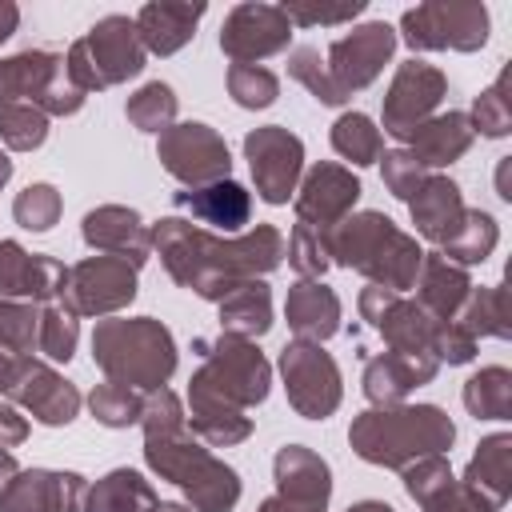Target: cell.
Wrapping results in <instances>:
<instances>
[{
    "mask_svg": "<svg viewBox=\"0 0 512 512\" xmlns=\"http://www.w3.org/2000/svg\"><path fill=\"white\" fill-rule=\"evenodd\" d=\"M152 252H160V264L180 288L220 304L236 284L264 280L280 268L284 236L276 224H256L240 236H212L188 216H160L152 224Z\"/></svg>",
    "mask_w": 512,
    "mask_h": 512,
    "instance_id": "6da1fadb",
    "label": "cell"
},
{
    "mask_svg": "<svg viewBox=\"0 0 512 512\" xmlns=\"http://www.w3.org/2000/svg\"><path fill=\"white\" fill-rule=\"evenodd\" d=\"M348 444L364 464L408 468L420 456H444L456 444V424L440 404H392L352 416Z\"/></svg>",
    "mask_w": 512,
    "mask_h": 512,
    "instance_id": "7a4b0ae2",
    "label": "cell"
},
{
    "mask_svg": "<svg viewBox=\"0 0 512 512\" xmlns=\"http://www.w3.org/2000/svg\"><path fill=\"white\" fill-rule=\"evenodd\" d=\"M328 248H332V264L360 272L368 284L400 296L416 284V272L424 260V248L416 244V236H408L392 216L372 208L344 216L328 232Z\"/></svg>",
    "mask_w": 512,
    "mask_h": 512,
    "instance_id": "3957f363",
    "label": "cell"
},
{
    "mask_svg": "<svg viewBox=\"0 0 512 512\" xmlns=\"http://www.w3.org/2000/svg\"><path fill=\"white\" fill-rule=\"evenodd\" d=\"M92 360L104 380L156 392L176 372V340L156 316H108L92 328Z\"/></svg>",
    "mask_w": 512,
    "mask_h": 512,
    "instance_id": "277c9868",
    "label": "cell"
},
{
    "mask_svg": "<svg viewBox=\"0 0 512 512\" xmlns=\"http://www.w3.org/2000/svg\"><path fill=\"white\" fill-rule=\"evenodd\" d=\"M144 464L160 480L188 496L192 512H232L240 500V476L188 428L176 436H144Z\"/></svg>",
    "mask_w": 512,
    "mask_h": 512,
    "instance_id": "5b68a950",
    "label": "cell"
},
{
    "mask_svg": "<svg viewBox=\"0 0 512 512\" xmlns=\"http://www.w3.org/2000/svg\"><path fill=\"white\" fill-rule=\"evenodd\" d=\"M196 348L204 352V360L188 380V404H220L248 412L268 400L272 364L256 348V340L220 332L216 340H196Z\"/></svg>",
    "mask_w": 512,
    "mask_h": 512,
    "instance_id": "8992f818",
    "label": "cell"
},
{
    "mask_svg": "<svg viewBox=\"0 0 512 512\" xmlns=\"http://www.w3.org/2000/svg\"><path fill=\"white\" fill-rule=\"evenodd\" d=\"M0 396L16 408H24L44 428H64L80 416V388L64 380L52 364L12 352L0 344Z\"/></svg>",
    "mask_w": 512,
    "mask_h": 512,
    "instance_id": "52a82bcc",
    "label": "cell"
},
{
    "mask_svg": "<svg viewBox=\"0 0 512 512\" xmlns=\"http://www.w3.org/2000/svg\"><path fill=\"white\" fill-rule=\"evenodd\" d=\"M12 100L36 104L52 120V116H76L88 96L68 80L64 52L24 48L0 60V104H12Z\"/></svg>",
    "mask_w": 512,
    "mask_h": 512,
    "instance_id": "ba28073f",
    "label": "cell"
},
{
    "mask_svg": "<svg viewBox=\"0 0 512 512\" xmlns=\"http://www.w3.org/2000/svg\"><path fill=\"white\" fill-rule=\"evenodd\" d=\"M412 52H476L488 44V8L480 0H428L400 16V32Z\"/></svg>",
    "mask_w": 512,
    "mask_h": 512,
    "instance_id": "9c48e42d",
    "label": "cell"
},
{
    "mask_svg": "<svg viewBox=\"0 0 512 512\" xmlns=\"http://www.w3.org/2000/svg\"><path fill=\"white\" fill-rule=\"evenodd\" d=\"M280 376H284L292 412L304 420H328L344 400L340 368H336L332 352H324V344L288 340L280 348Z\"/></svg>",
    "mask_w": 512,
    "mask_h": 512,
    "instance_id": "30bf717a",
    "label": "cell"
},
{
    "mask_svg": "<svg viewBox=\"0 0 512 512\" xmlns=\"http://www.w3.org/2000/svg\"><path fill=\"white\" fill-rule=\"evenodd\" d=\"M156 160L184 188H204V184L232 176V152H228L224 136L200 120H180V124L164 128L156 136Z\"/></svg>",
    "mask_w": 512,
    "mask_h": 512,
    "instance_id": "8fae6325",
    "label": "cell"
},
{
    "mask_svg": "<svg viewBox=\"0 0 512 512\" xmlns=\"http://www.w3.org/2000/svg\"><path fill=\"white\" fill-rule=\"evenodd\" d=\"M244 160L264 204H288L304 176V140L284 124H264L244 136Z\"/></svg>",
    "mask_w": 512,
    "mask_h": 512,
    "instance_id": "7c38bea8",
    "label": "cell"
},
{
    "mask_svg": "<svg viewBox=\"0 0 512 512\" xmlns=\"http://www.w3.org/2000/svg\"><path fill=\"white\" fill-rule=\"evenodd\" d=\"M136 272L128 260L120 256H84L80 264L68 268V288L60 296V304H68L76 316H116L120 308H128L136 300Z\"/></svg>",
    "mask_w": 512,
    "mask_h": 512,
    "instance_id": "4fadbf2b",
    "label": "cell"
},
{
    "mask_svg": "<svg viewBox=\"0 0 512 512\" xmlns=\"http://www.w3.org/2000/svg\"><path fill=\"white\" fill-rule=\"evenodd\" d=\"M444 96H448V76L436 64H428L420 56L404 60L396 68L388 92H384V104H380L384 132L396 136V140H408V132L416 124H424L428 116H436V108H440Z\"/></svg>",
    "mask_w": 512,
    "mask_h": 512,
    "instance_id": "5bb4252c",
    "label": "cell"
},
{
    "mask_svg": "<svg viewBox=\"0 0 512 512\" xmlns=\"http://www.w3.org/2000/svg\"><path fill=\"white\" fill-rule=\"evenodd\" d=\"M292 40V20L280 4H236L220 24V52L232 64H260L276 52H284Z\"/></svg>",
    "mask_w": 512,
    "mask_h": 512,
    "instance_id": "9a60e30c",
    "label": "cell"
},
{
    "mask_svg": "<svg viewBox=\"0 0 512 512\" xmlns=\"http://www.w3.org/2000/svg\"><path fill=\"white\" fill-rule=\"evenodd\" d=\"M392 52H396V28L384 20H368V24H356L348 36H336L324 52V64H328L336 88L344 96H352L384 72Z\"/></svg>",
    "mask_w": 512,
    "mask_h": 512,
    "instance_id": "2e32d148",
    "label": "cell"
},
{
    "mask_svg": "<svg viewBox=\"0 0 512 512\" xmlns=\"http://www.w3.org/2000/svg\"><path fill=\"white\" fill-rule=\"evenodd\" d=\"M356 308L384 336L388 352H432V340H436L440 320L428 316L412 296H400V292H388V288L368 284L360 292Z\"/></svg>",
    "mask_w": 512,
    "mask_h": 512,
    "instance_id": "e0dca14e",
    "label": "cell"
},
{
    "mask_svg": "<svg viewBox=\"0 0 512 512\" xmlns=\"http://www.w3.org/2000/svg\"><path fill=\"white\" fill-rule=\"evenodd\" d=\"M360 176L336 160H320L312 164L300 184H296V196H292V208H296V220L300 224H312L320 232H332L344 216H352L356 200H360Z\"/></svg>",
    "mask_w": 512,
    "mask_h": 512,
    "instance_id": "ac0fdd59",
    "label": "cell"
},
{
    "mask_svg": "<svg viewBox=\"0 0 512 512\" xmlns=\"http://www.w3.org/2000/svg\"><path fill=\"white\" fill-rule=\"evenodd\" d=\"M76 44H80L84 60L92 64L100 88L136 80L144 72V60H148V52H144V44L136 36V20L132 16H120V12L100 16Z\"/></svg>",
    "mask_w": 512,
    "mask_h": 512,
    "instance_id": "d6986e66",
    "label": "cell"
},
{
    "mask_svg": "<svg viewBox=\"0 0 512 512\" xmlns=\"http://www.w3.org/2000/svg\"><path fill=\"white\" fill-rule=\"evenodd\" d=\"M68 288V264L44 252H28L20 240H0V300L52 304Z\"/></svg>",
    "mask_w": 512,
    "mask_h": 512,
    "instance_id": "ffe728a7",
    "label": "cell"
},
{
    "mask_svg": "<svg viewBox=\"0 0 512 512\" xmlns=\"http://www.w3.org/2000/svg\"><path fill=\"white\" fill-rule=\"evenodd\" d=\"M88 480L60 468H20L0 488V512H84Z\"/></svg>",
    "mask_w": 512,
    "mask_h": 512,
    "instance_id": "44dd1931",
    "label": "cell"
},
{
    "mask_svg": "<svg viewBox=\"0 0 512 512\" xmlns=\"http://www.w3.org/2000/svg\"><path fill=\"white\" fill-rule=\"evenodd\" d=\"M80 236L92 252L120 256L132 268H140L152 256V224H144L140 212L128 208V204H100V208L84 212Z\"/></svg>",
    "mask_w": 512,
    "mask_h": 512,
    "instance_id": "7402d4cb",
    "label": "cell"
},
{
    "mask_svg": "<svg viewBox=\"0 0 512 512\" xmlns=\"http://www.w3.org/2000/svg\"><path fill=\"white\" fill-rule=\"evenodd\" d=\"M440 372V360L432 352H380L364 364L360 388L372 408H392L404 404L412 388L432 384Z\"/></svg>",
    "mask_w": 512,
    "mask_h": 512,
    "instance_id": "603a6c76",
    "label": "cell"
},
{
    "mask_svg": "<svg viewBox=\"0 0 512 512\" xmlns=\"http://www.w3.org/2000/svg\"><path fill=\"white\" fill-rule=\"evenodd\" d=\"M272 480H276V496L308 504V508H328L332 500V468L320 452L304 448V444H284L272 456Z\"/></svg>",
    "mask_w": 512,
    "mask_h": 512,
    "instance_id": "cb8c5ba5",
    "label": "cell"
},
{
    "mask_svg": "<svg viewBox=\"0 0 512 512\" xmlns=\"http://www.w3.org/2000/svg\"><path fill=\"white\" fill-rule=\"evenodd\" d=\"M172 204L180 212H188L192 220L212 224L228 236H236L252 220V192L244 184H236L232 176L216 180V184H204V188H184V192L172 196Z\"/></svg>",
    "mask_w": 512,
    "mask_h": 512,
    "instance_id": "d4e9b609",
    "label": "cell"
},
{
    "mask_svg": "<svg viewBox=\"0 0 512 512\" xmlns=\"http://www.w3.org/2000/svg\"><path fill=\"white\" fill-rule=\"evenodd\" d=\"M204 12H208L204 4L152 0L132 20H136V36H140V44H144L148 56H172V52H180L196 36V24H200Z\"/></svg>",
    "mask_w": 512,
    "mask_h": 512,
    "instance_id": "484cf974",
    "label": "cell"
},
{
    "mask_svg": "<svg viewBox=\"0 0 512 512\" xmlns=\"http://www.w3.org/2000/svg\"><path fill=\"white\" fill-rule=\"evenodd\" d=\"M476 132L468 124V112H436L424 124H416L404 140V148L420 160V168H448L472 148Z\"/></svg>",
    "mask_w": 512,
    "mask_h": 512,
    "instance_id": "4316f807",
    "label": "cell"
},
{
    "mask_svg": "<svg viewBox=\"0 0 512 512\" xmlns=\"http://www.w3.org/2000/svg\"><path fill=\"white\" fill-rule=\"evenodd\" d=\"M464 192H460V184L456 180H448V176H440V172H428L424 176V184L412 192V200H408V212H412V224H416V236H424V240H432L436 248L452 236V228L460 224V216H464Z\"/></svg>",
    "mask_w": 512,
    "mask_h": 512,
    "instance_id": "83f0119b",
    "label": "cell"
},
{
    "mask_svg": "<svg viewBox=\"0 0 512 512\" xmlns=\"http://www.w3.org/2000/svg\"><path fill=\"white\" fill-rule=\"evenodd\" d=\"M284 320L296 340L324 344L340 332V296L324 280H296L284 300Z\"/></svg>",
    "mask_w": 512,
    "mask_h": 512,
    "instance_id": "f1b7e54d",
    "label": "cell"
},
{
    "mask_svg": "<svg viewBox=\"0 0 512 512\" xmlns=\"http://www.w3.org/2000/svg\"><path fill=\"white\" fill-rule=\"evenodd\" d=\"M412 288H416V304H420L428 316H436V320H456V312L464 308V300H468V292H472L476 284H472L468 268L444 260L440 252H424Z\"/></svg>",
    "mask_w": 512,
    "mask_h": 512,
    "instance_id": "f546056e",
    "label": "cell"
},
{
    "mask_svg": "<svg viewBox=\"0 0 512 512\" xmlns=\"http://www.w3.org/2000/svg\"><path fill=\"white\" fill-rule=\"evenodd\" d=\"M468 488H476L480 496H488L496 508L508 504L512 496V436L508 432H492L476 444L468 468H464V480Z\"/></svg>",
    "mask_w": 512,
    "mask_h": 512,
    "instance_id": "4dcf8cb0",
    "label": "cell"
},
{
    "mask_svg": "<svg viewBox=\"0 0 512 512\" xmlns=\"http://www.w3.org/2000/svg\"><path fill=\"white\" fill-rule=\"evenodd\" d=\"M216 312H220L224 336L260 340L272 328V288L264 280H244L216 304Z\"/></svg>",
    "mask_w": 512,
    "mask_h": 512,
    "instance_id": "1f68e13d",
    "label": "cell"
},
{
    "mask_svg": "<svg viewBox=\"0 0 512 512\" xmlns=\"http://www.w3.org/2000/svg\"><path fill=\"white\" fill-rule=\"evenodd\" d=\"M160 496L152 480H144L136 468H112L96 484H88L84 512H156Z\"/></svg>",
    "mask_w": 512,
    "mask_h": 512,
    "instance_id": "d6a6232c",
    "label": "cell"
},
{
    "mask_svg": "<svg viewBox=\"0 0 512 512\" xmlns=\"http://www.w3.org/2000/svg\"><path fill=\"white\" fill-rule=\"evenodd\" d=\"M496 240H500L496 216L484 212V208H464L460 224H456L452 236L440 244V256L452 260V264H460V268H472V264H484V260L492 256Z\"/></svg>",
    "mask_w": 512,
    "mask_h": 512,
    "instance_id": "836d02e7",
    "label": "cell"
},
{
    "mask_svg": "<svg viewBox=\"0 0 512 512\" xmlns=\"http://www.w3.org/2000/svg\"><path fill=\"white\" fill-rule=\"evenodd\" d=\"M456 324L480 340V336H496V340H508L512 336V308H508V288L504 284H492V288H472L464 308L456 312Z\"/></svg>",
    "mask_w": 512,
    "mask_h": 512,
    "instance_id": "e575fe53",
    "label": "cell"
},
{
    "mask_svg": "<svg viewBox=\"0 0 512 512\" xmlns=\"http://www.w3.org/2000/svg\"><path fill=\"white\" fill-rule=\"evenodd\" d=\"M188 428L200 444L208 448H232L252 436V416L240 408H220V404H184Z\"/></svg>",
    "mask_w": 512,
    "mask_h": 512,
    "instance_id": "d590c367",
    "label": "cell"
},
{
    "mask_svg": "<svg viewBox=\"0 0 512 512\" xmlns=\"http://www.w3.org/2000/svg\"><path fill=\"white\" fill-rule=\"evenodd\" d=\"M464 408L476 420H508L512 416V372L504 364H488L464 380Z\"/></svg>",
    "mask_w": 512,
    "mask_h": 512,
    "instance_id": "8d00e7d4",
    "label": "cell"
},
{
    "mask_svg": "<svg viewBox=\"0 0 512 512\" xmlns=\"http://www.w3.org/2000/svg\"><path fill=\"white\" fill-rule=\"evenodd\" d=\"M328 136H332V148L344 160H352L356 168H368V164H376L384 156V132L364 112H340L332 120V132Z\"/></svg>",
    "mask_w": 512,
    "mask_h": 512,
    "instance_id": "74e56055",
    "label": "cell"
},
{
    "mask_svg": "<svg viewBox=\"0 0 512 512\" xmlns=\"http://www.w3.org/2000/svg\"><path fill=\"white\" fill-rule=\"evenodd\" d=\"M176 108H180V100H176L172 84H164V80H148V84H140V88L128 96L124 116H128V124H132L136 132H152V136H160L164 128L176 124Z\"/></svg>",
    "mask_w": 512,
    "mask_h": 512,
    "instance_id": "f35d334b",
    "label": "cell"
},
{
    "mask_svg": "<svg viewBox=\"0 0 512 512\" xmlns=\"http://www.w3.org/2000/svg\"><path fill=\"white\" fill-rule=\"evenodd\" d=\"M76 340H80V316L52 300V304H40V332H36V352L48 356L52 364H68L72 352H76Z\"/></svg>",
    "mask_w": 512,
    "mask_h": 512,
    "instance_id": "ab89813d",
    "label": "cell"
},
{
    "mask_svg": "<svg viewBox=\"0 0 512 512\" xmlns=\"http://www.w3.org/2000/svg\"><path fill=\"white\" fill-rule=\"evenodd\" d=\"M88 412L104 428H132V424H140L144 392H136L128 384H116V380H104L88 392Z\"/></svg>",
    "mask_w": 512,
    "mask_h": 512,
    "instance_id": "60d3db41",
    "label": "cell"
},
{
    "mask_svg": "<svg viewBox=\"0 0 512 512\" xmlns=\"http://www.w3.org/2000/svg\"><path fill=\"white\" fill-rule=\"evenodd\" d=\"M284 256L292 264V272L300 280H320L328 268H332V248H328V232L312 228V224H292L288 232V244H284Z\"/></svg>",
    "mask_w": 512,
    "mask_h": 512,
    "instance_id": "b9f144b4",
    "label": "cell"
},
{
    "mask_svg": "<svg viewBox=\"0 0 512 512\" xmlns=\"http://www.w3.org/2000/svg\"><path fill=\"white\" fill-rule=\"evenodd\" d=\"M0 140L12 152H36L48 140V116L36 104H24V100L0 104Z\"/></svg>",
    "mask_w": 512,
    "mask_h": 512,
    "instance_id": "7bdbcfd3",
    "label": "cell"
},
{
    "mask_svg": "<svg viewBox=\"0 0 512 512\" xmlns=\"http://www.w3.org/2000/svg\"><path fill=\"white\" fill-rule=\"evenodd\" d=\"M288 76L300 80V84H304L320 104H328V108H340V104L348 100V96L336 88V80H332L324 56H320V48H308V44L292 48V56H288Z\"/></svg>",
    "mask_w": 512,
    "mask_h": 512,
    "instance_id": "ee69618b",
    "label": "cell"
},
{
    "mask_svg": "<svg viewBox=\"0 0 512 512\" xmlns=\"http://www.w3.org/2000/svg\"><path fill=\"white\" fill-rule=\"evenodd\" d=\"M60 212H64V200H60V192L52 188V184H28L24 192H16V200H12V216H16V224L24 228V232H52L56 228V220H60Z\"/></svg>",
    "mask_w": 512,
    "mask_h": 512,
    "instance_id": "f6af8a7d",
    "label": "cell"
},
{
    "mask_svg": "<svg viewBox=\"0 0 512 512\" xmlns=\"http://www.w3.org/2000/svg\"><path fill=\"white\" fill-rule=\"evenodd\" d=\"M228 96L240 104V108H268V104H276V96H280V80H276V72L272 68H264V64H232L228 68Z\"/></svg>",
    "mask_w": 512,
    "mask_h": 512,
    "instance_id": "bcb514c9",
    "label": "cell"
},
{
    "mask_svg": "<svg viewBox=\"0 0 512 512\" xmlns=\"http://www.w3.org/2000/svg\"><path fill=\"white\" fill-rule=\"evenodd\" d=\"M468 124H472V132H480V136H492V140H500V136H508L512 132V104H508V72L496 80V84H488L476 100H472V112H468Z\"/></svg>",
    "mask_w": 512,
    "mask_h": 512,
    "instance_id": "7dc6e473",
    "label": "cell"
},
{
    "mask_svg": "<svg viewBox=\"0 0 512 512\" xmlns=\"http://www.w3.org/2000/svg\"><path fill=\"white\" fill-rule=\"evenodd\" d=\"M36 332H40V304L0 300V344L4 348L36 356Z\"/></svg>",
    "mask_w": 512,
    "mask_h": 512,
    "instance_id": "c3c4849f",
    "label": "cell"
},
{
    "mask_svg": "<svg viewBox=\"0 0 512 512\" xmlns=\"http://www.w3.org/2000/svg\"><path fill=\"white\" fill-rule=\"evenodd\" d=\"M400 472H404V492H408L420 508H424L428 500L444 496V492L456 484L448 456H420V460H412V464L400 468Z\"/></svg>",
    "mask_w": 512,
    "mask_h": 512,
    "instance_id": "681fc988",
    "label": "cell"
},
{
    "mask_svg": "<svg viewBox=\"0 0 512 512\" xmlns=\"http://www.w3.org/2000/svg\"><path fill=\"white\" fill-rule=\"evenodd\" d=\"M140 428L144 436H176L188 428V412L184 400L172 388H156L144 396V412H140Z\"/></svg>",
    "mask_w": 512,
    "mask_h": 512,
    "instance_id": "f907efd6",
    "label": "cell"
},
{
    "mask_svg": "<svg viewBox=\"0 0 512 512\" xmlns=\"http://www.w3.org/2000/svg\"><path fill=\"white\" fill-rule=\"evenodd\" d=\"M376 164H380L384 188H388L396 200H404V204L412 200V192H416V188L424 184V176H428V172L420 168V160H416L408 148H392V152H384Z\"/></svg>",
    "mask_w": 512,
    "mask_h": 512,
    "instance_id": "816d5d0a",
    "label": "cell"
},
{
    "mask_svg": "<svg viewBox=\"0 0 512 512\" xmlns=\"http://www.w3.org/2000/svg\"><path fill=\"white\" fill-rule=\"evenodd\" d=\"M280 8H284V16L292 20V28H316V24L332 28V24H352V20L364 12L360 0H352V4H336V8L308 4V0H288V4H280Z\"/></svg>",
    "mask_w": 512,
    "mask_h": 512,
    "instance_id": "f5cc1de1",
    "label": "cell"
},
{
    "mask_svg": "<svg viewBox=\"0 0 512 512\" xmlns=\"http://www.w3.org/2000/svg\"><path fill=\"white\" fill-rule=\"evenodd\" d=\"M476 344L480 340H472L456 320H440L436 340H432V356L440 364H472L476 360Z\"/></svg>",
    "mask_w": 512,
    "mask_h": 512,
    "instance_id": "db71d44e",
    "label": "cell"
},
{
    "mask_svg": "<svg viewBox=\"0 0 512 512\" xmlns=\"http://www.w3.org/2000/svg\"><path fill=\"white\" fill-rule=\"evenodd\" d=\"M424 512H500L488 496H480L476 488H468V484H452L444 496H436V500H428L424 504Z\"/></svg>",
    "mask_w": 512,
    "mask_h": 512,
    "instance_id": "11a10c76",
    "label": "cell"
},
{
    "mask_svg": "<svg viewBox=\"0 0 512 512\" xmlns=\"http://www.w3.org/2000/svg\"><path fill=\"white\" fill-rule=\"evenodd\" d=\"M28 440V416H20L12 404L0 400V448H16Z\"/></svg>",
    "mask_w": 512,
    "mask_h": 512,
    "instance_id": "9f6ffc18",
    "label": "cell"
},
{
    "mask_svg": "<svg viewBox=\"0 0 512 512\" xmlns=\"http://www.w3.org/2000/svg\"><path fill=\"white\" fill-rule=\"evenodd\" d=\"M256 512H324V508H308V504H296V500H284V496H268V500H260Z\"/></svg>",
    "mask_w": 512,
    "mask_h": 512,
    "instance_id": "6f0895ef",
    "label": "cell"
},
{
    "mask_svg": "<svg viewBox=\"0 0 512 512\" xmlns=\"http://www.w3.org/2000/svg\"><path fill=\"white\" fill-rule=\"evenodd\" d=\"M16 24H20V8L12 0H0V44L16 32Z\"/></svg>",
    "mask_w": 512,
    "mask_h": 512,
    "instance_id": "680465c9",
    "label": "cell"
},
{
    "mask_svg": "<svg viewBox=\"0 0 512 512\" xmlns=\"http://www.w3.org/2000/svg\"><path fill=\"white\" fill-rule=\"evenodd\" d=\"M16 472H20V464H16V456H12L8 448H0V488H4V484H8V480H12Z\"/></svg>",
    "mask_w": 512,
    "mask_h": 512,
    "instance_id": "91938a15",
    "label": "cell"
},
{
    "mask_svg": "<svg viewBox=\"0 0 512 512\" xmlns=\"http://www.w3.org/2000/svg\"><path fill=\"white\" fill-rule=\"evenodd\" d=\"M508 168H512V156H504V160H500V172H496V192H500L504 200H512V188H508Z\"/></svg>",
    "mask_w": 512,
    "mask_h": 512,
    "instance_id": "94428289",
    "label": "cell"
},
{
    "mask_svg": "<svg viewBox=\"0 0 512 512\" xmlns=\"http://www.w3.org/2000/svg\"><path fill=\"white\" fill-rule=\"evenodd\" d=\"M348 512H396V508L384 500H356V504H348Z\"/></svg>",
    "mask_w": 512,
    "mask_h": 512,
    "instance_id": "6125c7cd",
    "label": "cell"
},
{
    "mask_svg": "<svg viewBox=\"0 0 512 512\" xmlns=\"http://www.w3.org/2000/svg\"><path fill=\"white\" fill-rule=\"evenodd\" d=\"M12 180V160H8V152H0V188Z\"/></svg>",
    "mask_w": 512,
    "mask_h": 512,
    "instance_id": "be15d7a7",
    "label": "cell"
},
{
    "mask_svg": "<svg viewBox=\"0 0 512 512\" xmlns=\"http://www.w3.org/2000/svg\"><path fill=\"white\" fill-rule=\"evenodd\" d=\"M156 512H192V508H188V504H172V500H160V504H156Z\"/></svg>",
    "mask_w": 512,
    "mask_h": 512,
    "instance_id": "e7e4bbea",
    "label": "cell"
}]
</instances>
